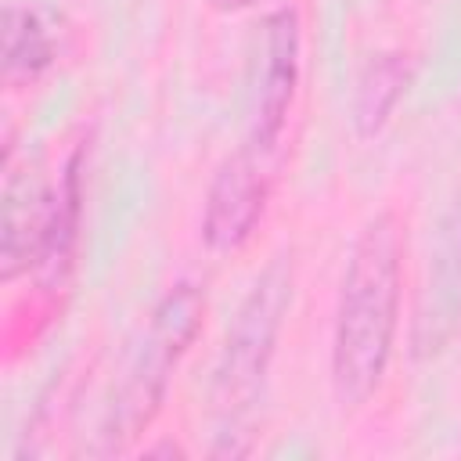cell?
<instances>
[{"instance_id":"8","label":"cell","mask_w":461,"mask_h":461,"mask_svg":"<svg viewBox=\"0 0 461 461\" xmlns=\"http://www.w3.org/2000/svg\"><path fill=\"white\" fill-rule=\"evenodd\" d=\"M407 83H411V58L403 50H382V54H371L364 72L357 76V90H353V130L357 137H375L396 101L407 94Z\"/></svg>"},{"instance_id":"6","label":"cell","mask_w":461,"mask_h":461,"mask_svg":"<svg viewBox=\"0 0 461 461\" xmlns=\"http://www.w3.org/2000/svg\"><path fill=\"white\" fill-rule=\"evenodd\" d=\"M299 11L281 7L263 22V65L256 86V112H252V137L249 144L259 155H270L288 126V112L299 86Z\"/></svg>"},{"instance_id":"4","label":"cell","mask_w":461,"mask_h":461,"mask_svg":"<svg viewBox=\"0 0 461 461\" xmlns=\"http://www.w3.org/2000/svg\"><path fill=\"white\" fill-rule=\"evenodd\" d=\"M58 209V184H50L29 158H14V144L4 151V223H0V277L11 285L32 274L43 259L50 223Z\"/></svg>"},{"instance_id":"3","label":"cell","mask_w":461,"mask_h":461,"mask_svg":"<svg viewBox=\"0 0 461 461\" xmlns=\"http://www.w3.org/2000/svg\"><path fill=\"white\" fill-rule=\"evenodd\" d=\"M202 321H205V288L194 281L173 285L155 303L148 328L137 335L112 385V396L97 429L101 454H115L151 429V421L166 403L169 378L184 360V353L191 349V342L198 339Z\"/></svg>"},{"instance_id":"10","label":"cell","mask_w":461,"mask_h":461,"mask_svg":"<svg viewBox=\"0 0 461 461\" xmlns=\"http://www.w3.org/2000/svg\"><path fill=\"white\" fill-rule=\"evenodd\" d=\"M205 4H209L212 11H227V14H230V11H245V7H252L256 0H205Z\"/></svg>"},{"instance_id":"9","label":"cell","mask_w":461,"mask_h":461,"mask_svg":"<svg viewBox=\"0 0 461 461\" xmlns=\"http://www.w3.org/2000/svg\"><path fill=\"white\" fill-rule=\"evenodd\" d=\"M54 54L58 47L43 18L29 7L7 4L4 11V83L7 90H18L40 79V72L50 68Z\"/></svg>"},{"instance_id":"1","label":"cell","mask_w":461,"mask_h":461,"mask_svg":"<svg viewBox=\"0 0 461 461\" xmlns=\"http://www.w3.org/2000/svg\"><path fill=\"white\" fill-rule=\"evenodd\" d=\"M403 299V227L393 209L375 212L342 267L331 324V393L339 407H364L393 360Z\"/></svg>"},{"instance_id":"5","label":"cell","mask_w":461,"mask_h":461,"mask_svg":"<svg viewBox=\"0 0 461 461\" xmlns=\"http://www.w3.org/2000/svg\"><path fill=\"white\" fill-rule=\"evenodd\" d=\"M263 158L267 155L245 144L216 166L202 205V241L212 252H238L256 234L270 198V176L263 169Z\"/></svg>"},{"instance_id":"2","label":"cell","mask_w":461,"mask_h":461,"mask_svg":"<svg viewBox=\"0 0 461 461\" xmlns=\"http://www.w3.org/2000/svg\"><path fill=\"white\" fill-rule=\"evenodd\" d=\"M292 256H274L259 277L252 281L249 295L241 299L234 321L227 324L216 371H212V414H216V454H245L249 432L245 425L263 400V385L270 375V360L277 353V335L292 306Z\"/></svg>"},{"instance_id":"7","label":"cell","mask_w":461,"mask_h":461,"mask_svg":"<svg viewBox=\"0 0 461 461\" xmlns=\"http://www.w3.org/2000/svg\"><path fill=\"white\" fill-rule=\"evenodd\" d=\"M461 328V205L447 216L436 252L429 256V274L414 310L411 353L418 360L436 357Z\"/></svg>"}]
</instances>
